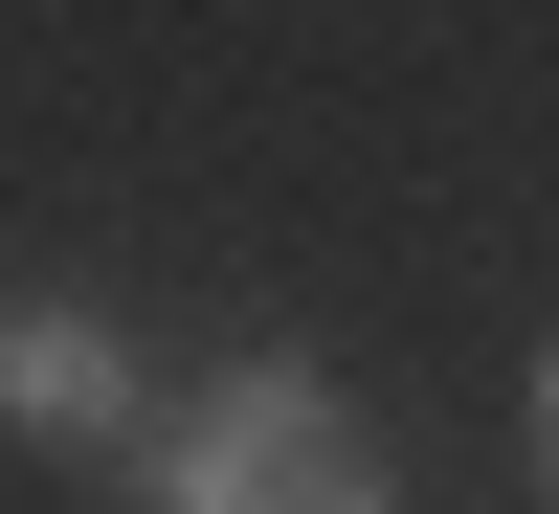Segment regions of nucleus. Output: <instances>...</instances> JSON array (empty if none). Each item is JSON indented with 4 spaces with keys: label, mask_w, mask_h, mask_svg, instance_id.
<instances>
[{
    "label": "nucleus",
    "mask_w": 559,
    "mask_h": 514,
    "mask_svg": "<svg viewBox=\"0 0 559 514\" xmlns=\"http://www.w3.org/2000/svg\"><path fill=\"white\" fill-rule=\"evenodd\" d=\"M134 514H403V470H381V426L313 358H224L202 403H157Z\"/></svg>",
    "instance_id": "nucleus-1"
},
{
    "label": "nucleus",
    "mask_w": 559,
    "mask_h": 514,
    "mask_svg": "<svg viewBox=\"0 0 559 514\" xmlns=\"http://www.w3.org/2000/svg\"><path fill=\"white\" fill-rule=\"evenodd\" d=\"M0 447L134 470V447H157V358H134V313H90V291H0Z\"/></svg>",
    "instance_id": "nucleus-2"
},
{
    "label": "nucleus",
    "mask_w": 559,
    "mask_h": 514,
    "mask_svg": "<svg viewBox=\"0 0 559 514\" xmlns=\"http://www.w3.org/2000/svg\"><path fill=\"white\" fill-rule=\"evenodd\" d=\"M537 470H559V358H537Z\"/></svg>",
    "instance_id": "nucleus-3"
}]
</instances>
